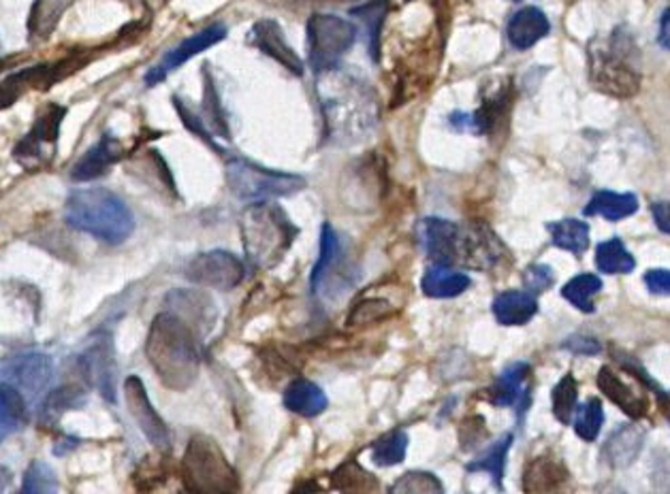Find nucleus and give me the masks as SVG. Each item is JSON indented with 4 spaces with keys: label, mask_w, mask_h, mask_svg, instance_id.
Instances as JSON below:
<instances>
[{
    "label": "nucleus",
    "mask_w": 670,
    "mask_h": 494,
    "mask_svg": "<svg viewBox=\"0 0 670 494\" xmlns=\"http://www.w3.org/2000/svg\"><path fill=\"white\" fill-rule=\"evenodd\" d=\"M318 101L325 122V139L336 146L363 141L378 124V99L374 90L340 67L320 73Z\"/></svg>",
    "instance_id": "obj_1"
},
{
    "label": "nucleus",
    "mask_w": 670,
    "mask_h": 494,
    "mask_svg": "<svg viewBox=\"0 0 670 494\" xmlns=\"http://www.w3.org/2000/svg\"><path fill=\"white\" fill-rule=\"evenodd\" d=\"M146 356L167 388L186 390L201 371V340L175 313H158L146 340Z\"/></svg>",
    "instance_id": "obj_2"
},
{
    "label": "nucleus",
    "mask_w": 670,
    "mask_h": 494,
    "mask_svg": "<svg viewBox=\"0 0 670 494\" xmlns=\"http://www.w3.org/2000/svg\"><path fill=\"white\" fill-rule=\"evenodd\" d=\"M590 83L593 90L613 96L632 99L643 83V54L628 26H615L604 37H593L588 45Z\"/></svg>",
    "instance_id": "obj_3"
},
{
    "label": "nucleus",
    "mask_w": 670,
    "mask_h": 494,
    "mask_svg": "<svg viewBox=\"0 0 670 494\" xmlns=\"http://www.w3.org/2000/svg\"><path fill=\"white\" fill-rule=\"evenodd\" d=\"M65 222L107 245L124 243L135 230L130 207L107 188L71 192L65 203Z\"/></svg>",
    "instance_id": "obj_4"
},
{
    "label": "nucleus",
    "mask_w": 670,
    "mask_h": 494,
    "mask_svg": "<svg viewBox=\"0 0 670 494\" xmlns=\"http://www.w3.org/2000/svg\"><path fill=\"white\" fill-rule=\"evenodd\" d=\"M239 229L246 259L257 268L280 265L299 234V229L291 222L286 211L272 200L252 203L241 214Z\"/></svg>",
    "instance_id": "obj_5"
},
{
    "label": "nucleus",
    "mask_w": 670,
    "mask_h": 494,
    "mask_svg": "<svg viewBox=\"0 0 670 494\" xmlns=\"http://www.w3.org/2000/svg\"><path fill=\"white\" fill-rule=\"evenodd\" d=\"M182 482L198 494L239 493L241 482L220 446L207 435H193L182 458Z\"/></svg>",
    "instance_id": "obj_6"
},
{
    "label": "nucleus",
    "mask_w": 670,
    "mask_h": 494,
    "mask_svg": "<svg viewBox=\"0 0 670 494\" xmlns=\"http://www.w3.org/2000/svg\"><path fill=\"white\" fill-rule=\"evenodd\" d=\"M359 279V271L351 261L340 234L325 222L320 230V254L310 273V290L322 301H338L342 295L351 292Z\"/></svg>",
    "instance_id": "obj_7"
},
{
    "label": "nucleus",
    "mask_w": 670,
    "mask_h": 494,
    "mask_svg": "<svg viewBox=\"0 0 670 494\" xmlns=\"http://www.w3.org/2000/svg\"><path fill=\"white\" fill-rule=\"evenodd\" d=\"M227 184L239 200L254 203L293 196L306 188L302 175L274 171L246 158H231L227 162Z\"/></svg>",
    "instance_id": "obj_8"
},
{
    "label": "nucleus",
    "mask_w": 670,
    "mask_h": 494,
    "mask_svg": "<svg viewBox=\"0 0 670 494\" xmlns=\"http://www.w3.org/2000/svg\"><path fill=\"white\" fill-rule=\"evenodd\" d=\"M308 62L316 76L340 67L342 56L355 45L356 26L331 13H315L306 26Z\"/></svg>",
    "instance_id": "obj_9"
},
{
    "label": "nucleus",
    "mask_w": 670,
    "mask_h": 494,
    "mask_svg": "<svg viewBox=\"0 0 670 494\" xmlns=\"http://www.w3.org/2000/svg\"><path fill=\"white\" fill-rule=\"evenodd\" d=\"M54 378V363L47 354L24 352L0 360V383L13 388L31 407L43 401Z\"/></svg>",
    "instance_id": "obj_10"
},
{
    "label": "nucleus",
    "mask_w": 670,
    "mask_h": 494,
    "mask_svg": "<svg viewBox=\"0 0 670 494\" xmlns=\"http://www.w3.org/2000/svg\"><path fill=\"white\" fill-rule=\"evenodd\" d=\"M513 107V83H496L489 92L482 94V103L474 114L453 112L448 124L457 133H473L480 137L493 135L511 114Z\"/></svg>",
    "instance_id": "obj_11"
},
{
    "label": "nucleus",
    "mask_w": 670,
    "mask_h": 494,
    "mask_svg": "<svg viewBox=\"0 0 670 494\" xmlns=\"http://www.w3.org/2000/svg\"><path fill=\"white\" fill-rule=\"evenodd\" d=\"M509 250L500 237L485 222H468L459 229L457 265L474 271H493L496 266L509 261Z\"/></svg>",
    "instance_id": "obj_12"
},
{
    "label": "nucleus",
    "mask_w": 670,
    "mask_h": 494,
    "mask_svg": "<svg viewBox=\"0 0 670 494\" xmlns=\"http://www.w3.org/2000/svg\"><path fill=\"white\" fill-rule=\"evenodd\" d=\"M186 277L198 286L218 292H229L243 282L246 266L236 254L227 250H209V252H201L189 263Z\"/></svg>",
    "instance_id": "obj_13"
},
{
    "label": "nucleus",
    "mask_w": 670,
    "mask_h": 494,
    "mask_svg": "<svg viewBox=\"0 0 670 494\" xmlns=\"http://www.w3.org/2000/svg\"><path fill=\"white\" fill-rule=\"evenodd\" d=\"M124 399H126V407H128L130 416L135 420V424L139 426V430L144 433V437L150 441V446L160 455H169L171 448H173L169 426L164 424V420L160 418V414L155 410L144 381L135 378V376L126 378V381H124Z\"/></svg>",
    "instance_id": "obj_14"
},
{
    "label": "nucleus",
    "mask_w": 670,
    "mask_h": 494,
    "mask_svg": "<svg viewBox=\"0 0 670 494\" xmlns=\"http://www.w3.org/2000/svg\"><path fill=\"white\" fill-rule=\"evenodd\" d=\"M65 115L67 110L60 105H49L47 110H43L31 133L18 143L13 152L15 160L24 166H39L43 162H49L58 146Z\"/></svg>",
    "instance_id": "obj_15"
},
{
    "label": "nucleus",
    "mask_w": 670,
    "mask_h": 494,
    "mask_svg": "<svg viewBox=\"0 0 670 494\" xmlns=\"http://www.w3.org/2000/svg\"><path fill=\"white\" fill-rule=\"evenodd\" d=\"M532 365L513 363L485 390V399L493 407H513L519 420L532 405Z\"/></svg>",
    "instance_id": "obj_16"
},
{
    "label": "nucleus",
    "mask_w": 670,
    "mask_h": 494,
    "mask_svg": "<svg viewBox=\"0 0 670 494\" xmlns=\"http://www.w3.org/2000/svg\"><path fill=\"white\" fill-rule=\"evenodd\" d=\"M79 371L88 386H94L110 403H116V356L110 337H96L79 356Z\"/></svg>",
    "instance_id": "obj_17"
},
{
    "label": "nucleus",
    "mask_w": 670,
    "mask_h": 494,
    "mask_svg": "<svg viewBox=\"0 0 670 494\" xmlns=\"http://www.w3.org/2000/svg\"><path fill=\"white\" fill-rule=\"evenodd\" d=\"M459 229L462 225L444 218H423L417 225L419 248L434 265L457 266Z\"/></svg>",
    "instance_id": "obj_18"
},
{
    "label": "nucleus",
    "mask_w": 670,
    "mask_h": 494,
    "mask_svg": "<svg viewBox=\"0 0 670 494\" xmlns=\"http://www.w3.org/2000/svg\"><path fill=\"white\" fill-rule=\"evenodd\" d=\"M225 37H227V26H223V24H212V26L203 28L197 35L184 38L178 47H173L171 51H167V54L162 56V60L158 62L157 67H152V69L146 73V77H144L146 85H150V88H152V85H158L160 81L167 79V76H169L171 71L180 69V67L186 65L191 58H195L201 51L214 47L216 43H220Z\"/></svg>",
    "instance_id": "obj_19"
},
{
    "label": "nucleus",
    "mask_w": 670,
    "mask_h": 494,
    "mask_svg": "<svg viewBox=\"0 0 670 494\" xmlns=\"http://www.w3.org/2000/svg\"><path fill=\"white\" fill-rule=\"evenodd\" d=\"M167 311L182 318L195 333L198 340L209 335L218 320V309L209 301L207 295L197 290H173L167 295Z\"/></svg>",
    "instance_id": "obj_20"
},
{
    "label": "nucleus",
    "mask_w": 670,
    "mask_h": 494,
    "mask_svg": "<svg viewBox=\"0 0 670 494\" xmlns=\"http://www.w3.org/2000/svg\"><path fill=\"white\" fill-rule=\"evenodd\" d=\"M250 43L261 49L265 56H270L272 60H276L277 65H282L288 73L302 77L306 67L302 62V58L297 56V51L288 45V41L284 37L282 26L274 20H259L252 31H250Z\"/></svg>",
    "instance_id": "obj_21"
},
{
    "label": "nucleus",
    "mask_w": 670,
    "mask_h": 494,
    "mask_svg": "<svg viewBox=\"0 0 670 494\" xmlns=\"http://www.w3.org/2000/svg\"><path fill=\"white\" fill-rule=\"evenodd\" d=\"M598 390L613 401L628 418L643 420L649 414V399L645 394H638L626 381L622 380L609 365H604L595 376Z\"/></svg>",
    "instance_id": "obj_22"
},
{
    "label": "nucleus",
    "mask_w": 670,
    "mask_h": 494,
    "mask_svg": "<svg viewBox=\"0 0 670 494\" xmlns=\"http://www.w3.org/2000/svg\"><path fill=\"white\" fill-rule=\"evenodd\" d=\"M122 158H124V148L118 139L112 135H103L94 148H90L79 158L78 164L71 171V177L76 182L99 180L107 175Z\"/></svg>",
    "instance_id": "obj_23"
},
{
    "label": "nucleus",
    "mask_w": 670,
    "mask_h": 494,
    "mask_svg": "<svg viewBox=\"0 0 670 494\" xmlns=\"http://www.w3.org/2000/svg\"><path fill=\"white\" fill-rule=\"evenodd\" d=\"M552 33V22L547 18V13L538 7H523L513 18L509 20L507 26V37L514 49L525 51L530 47H534L538 41L547 37Z\"/></svg>",
    "instance_id": "obj_24"
},
{
    "label": "nucleus",
    "mask_w": 670,
    "mask_h": 494,
    "mask_svg": "<svg viewBox=\"0 0 670 494\" xmlns=\"http://www.w3.org/2000/svg\"><path fill=\"white\" fill-rule=\"evenodd\" d=\"M645 444V435L640 428H636L634 424H624L617 430H613L609 435V439L602 446V460L611 467V469H628L632 462H636V458L643 450Z\"/></svg>",
    "instance_id": "obj_25"
},
{
    "label": "nucleus",
    "mask_w": 670,
    "mask_h": 494,
    "mask_svg": "<svg viewBox=\"0 0 670 494\" xmlns=\"http://www.w3.org/2000/svg\"><path fill=\"white\" fill-rule=\"evenodd\" d=\"M570 480V473L564 462L553 457L534 458L523 471V491L525 493H557Z\"/></svg>",
    "instance_id": "obj_26"
},
{
    "label": "nucleus",
    "mask_w": 670,
    "mask_h": 494,
    "mask_svg": "<svg viewBox=\"0 0 670 494\" xmlns=\"http://www.w3.org/2000/svg\"><path fill=\"white\" fill-rule=\"evenodd\" d=\"M282 403L291 414L302 418H316L329 407L325 390L310 380L291 381L282 394Z\"/></svg>",
    "instance_id": "obj_27"
},
{
    "label": "nucleus",
    "mask_w": 670,
    "mask_h": 494,
    "mask_svg": "<svg viewBox=\"0 0 670 494\" xmlns=\"http://www.w3.org/2000/svg\"><path fill=\"white\" fill-rule=\"evenodd\" d=\"M473 286V279L453 266L430 265L421 277V290L428 299H455Z\"/></svg>",
    "instance_id": "obj_28"
},
{
    "label": "nucleus",
    "mask_w": 670,
    "mask_h": 494,
    "mask_svg": "<svg viewBox=\"0 0 670 494\" xmlns=\"http://www.w3.org/2000/svg\"><path fill=\"white\" fill-rule=\"evenodd\" d=\"M491 311L502 326H523L538 313V299L527 290H504L493 299Z\"/></svg>",
    "instance_id": "obj_29"
},
{
    "label": "nucleus",
    "mask_w": 670,
    "mask_h": 494,
    "mask_svg": "<svg viewBox=\"0 0 670 494\" xmlns=\"http://www.w3.org/2000/svg\"><path fill=\"white\" fill-rule=\"evenodd\" d=\"M638 211V196L632 192L600 191L593 194L590 203L586 205V216H600L609 222L626 220Z\"/></svg>",
    "instance_id": "obj_30"
},
{
    "label": "nucleus",
    "mask_w": 670,
    "mask_h": 494,
    "mask_svg": "<svg viewBox=\"0 0 670 494\" xmlns=\"http://www.w3.org/2000/svg\"><path fill=\"white\" fill-rule=\"evenodd\" d=\"M513 433H504L500 439H496L487 450H482L478 457L474 458L473 462H468V473H489L496 489L502 491L504 489V469H507V458L513 448Z\"/></svg>",
    "instance_id": "obj_31"
},
{
    "label": "nucleus",
    "mask_w": 670,
    "mask_h": 494,
    "mask_svg": "<svg viewBox=\"0 0 670 494\" xmlns=\"http://www.w3.org/2000/svg\"><path fill=\"white\" fill-rule=\"evenodd\" d=\"M547 230L552 234V243L557 250L570 252L572 256H583L590 248V225L579 218H564L557 222H549Z\"/></svg>",
    "instance_id": "obj_32"
},
{
    "label": "nucleus",
    "mask_w": 670,
    "mask_h": 494,
    "mask_svg": "<svg viewBox=\"0 0 670 494\" xmlns=\"http://www.w3.org/2000/svg\"><path fill=\"white\" fill-rule=\"evenodd\" d=\"M595 266L604 275H628L636 268V259L626 250L620 237L598 243L595 248Z\"/></svg>",
    "instance_id": "obj_33"
},
{
    "label": "nucleus",
    "mask_w": 670,
    "mask_h": 494,
    "mask_svg": "<svg viewBox=\"0 0 670 494\" xmlns=\"http://www.w3.org/2000/svg\"><path fill=\"white\" fill-rule=\"evenodd\" d=\"M387 13H389V0H370L361 7L351 9V15L359 18L363 22V26L367 28L370 56H372L374 62L381 60V33H383V24H385Z\"/></svg>",
    "instance_id": "obj_34"
},
{
    "label": "nucleus",
    "mask_w": 670,
    "mask_h": 494,
    "mask_svg": "<svg viewBox=\"0 0 670 494\" xmlns=\"http://www.w3.org/2000/svg\"><path fill=\"white\" fill-rule=\"evenodd\" d=\"M331 486L340 493H376L381 482L359 462L351 460L331 473Z\"/></svg>",
    "instance_id": "obj_35"
},
{
    "label": "nucleus",
    "mask_w": 670,
    "mask_h": 494,
    "mask_svg": "<svg viewBox=\"0 0 670 494\" xmlns=\"http://www.w3.org/2000/svg\"><path fill=\"white\" fill-rule=\"evenodd\" d=\"M203 122L207 126V130L212 135H218L223 139H231V133H229V124H227V117L223 112V103H220V96H218V90L214 85V79L207 73V67L203 69Z\"/></svg>",
    "instance_id": "obj_36"
},
{
    "label": "nucleus",
    "mask_w": 670,
    "mask_h": 494,
    "mask_svg": "<svg viewBox=\"0 0 670 494\" xmlns=\"http://www.w3.org/2000/svg\"><path fill=\"white\" fill-rule=\"evenodd\" d=\"M29 416V405L9 386L0 383V441L18 433Z\"/></svg>",
    "instance_id": "obj_37"
},
{
    "label": "nucleus",
    "mask_w": 670,
    "mask_h": 494,
    "mask_svg": "<svg viewBox=\"0 0 670 494\" xmlns=\"http://www.w3.org/2000/svg\"><path fill=\"white\" fill-rule=\"evenodd\" d=\"M602 290V279L598 275L592 273H581V275H575L564 288H561V297L577 307L579 311L583 313H593L595 311V305H593V297Z\"/></svg>",
    "instance_id": "obj_38"
},
{
    "label": "nucleus",
    "mask_w": 670,
    "mask_h": 494,
    "mask_svg": "<svg viewBox=\"0 0 670 494\" xmlns=\"http://www.w3.org/2000/svg\"><path fill=\"white\" fill-rule=\"evenodd\" d=\"M395 311H397V307L387 297H363L353 305V309L349 313V320H347V326L349 329H363V326H370V324H376L381 320L391 318Z\"/></svg>",
    "instance_id": "obj_39"
},
{
    "label": "nucleus",
    "mask_w": 670,
    "mask_h": 494,
    "mask_svg": "<svg viewBox=\"0 0 670 494\" xmlns=\"http://www.w3.org/2000/svg\"><path fill=\"white\" fill-rule=\"evenodd\" d=\"M408 450V435L404 430H391L378 437L372 446V460L376 467H394L404 462Z\"/></svg>",
    "instance_id": "obj_40"
},
{
    "label": "nucleus",
    "mask_w": 670,
    "mask_h": 494,
    "mask_svg": "<svg viewBox=\"0 0 670 494\" xmlns=\"http://www.w3.org/2000/svg\"><path fill=\"white\" fill-rule=\"evenodd\" d=\"M552 401L555 420L561 424H570L579 401V381L572 374H566L557 381V386L553 388Z\"/></svg>",
    "instance_id": "obj_41"
},
{
    "label": "nucleus",
    "mask_w": 670,
    "mask_h": 494,
    "mask_svg": "<svg viewBox=\"0 0 670 494\" xmlns=\"http://www.w3.org/2000/svg\"><path fill=\"white\" fill-rule=\"evenodd\" d=\"M63 15V0H35L29 18V33L33 38H47Z\"/></svg>",
    "instance_id": "obj_42"
},
{
    "label": "nucleus",
    "mask_w": 670,
    "mask_h": 494,
    "mask_svg": "<svg viewBox=\"0 0 670 494\" xmlns=\"http://www.w3.org/2000/svg\"><path fill=\"white\" fill-rule=\"evenodd\" d=\"M575 430L577 437L583 441H595L602 426H604V407L600 399H588L581 407L577 405L575 410Z\"/></svg>",
    "instance_id": "obj_43"
},
{
    "label": "nucleus",
    "mask_w": 670,
    "mask_h": 494,
    "mask_svg": "<svg viewBox=\"0 0 670 494\" xmlns=\"http://www.w3.org/2000/svg\"><path fill=\"white\" fill-rule=\"evenodd\" d=\"M613 358L617 360V365L622 367V371H626V374H631L634 380L640 381L645 388H649L656 397H658V401H660V405H662V412L669 416V392L658 383V381L654 380L649 374H647V369L631 356V354H626V352H622V349H615L613 347Z\"/></svg>",
    "instance_id": "obj_44"
},
{
    "label": "nucleus",
    "mask_w": 670,
    "mask_h": 494,
    "mask_svg": "<svg viewBox=\"0 0 670 494\" xmlns=\"http://www.w3.org/2000/svg\"><path fill=\"white\" fill-rule=\"evenodd\" d=\"M389 493L395 494H442L444 486L442 482L435 478L434 473L428 471H408L404 473Z\"/></svg>",
    "instance_id": "obj_45"
},
{
    "label": "nucleus",
    "mask_w": 670,
    "mask_h": 494,
    "mask_svg": "<svg viewBox=\"0 0 670 494\" xmlns=\"http://www.w3.org/2000/svg\"><path fill=\"white\" fill-rule=\"evenodd\" d=\"M22 493L24 494H45L58 493V478L54 469L47 462L35 460L22 482Z\"/></svg>",
    "instance_id": "obj_46"
},
{
    "label": "nucleus",
    "mask_w": 670,
    "mask_h": 494,
    "mask_svg": "<svg viewBox=\"0 0 670 494\" xmlns=\"http://www.w3.org/2000/svg\"><path fill=\"white\" fill-rule=\"evenodd\" d=\"M173 107H175V112L180 115V119H182V124L186 126V130H191L195 137H198L203 143H207L212 150L216 153H225V150L216 143V139H214V135L207 130V126H205V122H203V117L201 115L195 114L180 96H173Z\"/></svg>",
    "instance_id": "obj_47"
},
{
    "label": "nucleus",
    "mask_w": 670,
    "mask_h": 494,
    "mask_svg": "<svg viewBox=\"0 0 670 494\" xmlns=\"http://www.w3.org/2000/svg\"><path fill=\"white\" fill-rule=\"evenodd\" d=\"M525 290L532 295H543L555 284V271L549 265H530L523 271Z\"/></svg>",
    "instance_id": "obj_48"
},
{
    "label": "nucleus",
    "mask_w": 670,
    "mask_h": 494,
    "mask_svg": "<svg viewBox=\"0 0 670 494\" xmlns=\"http://www.w3.org/2000/svg\"><path fill=\"white\" fill-rule=\"evenodd\" d=\"M487 435V426L482 416H470L459 426V444L464 450H474Z\"/></svg>",
    "instance_id": "obj_49"
},
{
    "label": "nucleus",
    "mask_w": 670,
    "mask_h": 494,
    "mask_svg": "<svg viewBox=\"0 0 670 494\" xmlns=\"http://www.w3.org/2000/svg\"><path fill=\"white\" fill-rule=\"evenodd\" d=\"M561 347L566 352H572V354H583V356H595L602 352V345L598 340H593L590 335H581V333H575L570 335L566 342L561 343Z\"/></svg>",
    "instance_id": "obj_50"
},
{
    "label": "nucleus",
    "mask_w": 670,
    "mask_h": 494,
    "mask_svg": "<svg viewBox=\"0 0 670 494\" xmlns=\"http://www.w3.org/2000/svg\"><path fill=\"white\" fill-rule=\"evenodd\" d=\"M645 286L656 297H669L670 273L669 268H651L645 273Z\"/></svg>",
    "instance_id": "obj_51"
},
{
    "label": "nucleus",
    "mask_w": 670,
    "mask_h": 494,
    "mask_svg": "<svg viewBox=\"0 0 670 494\" xmlns=\"http://www.w3.org/2000/svg\"><path fill=\"white\" fill-rule=\"evenodd\" d=\"M669 211V200H658V203H654V205H651L654 220H656V225H658L660 232H665V234H669L670 232Z\"/></svg>",
    "instance_id": "obj_52"
},
{
    "label": "nucleus",
    "mask_w": 670,
    "mask_h": 494,
    "mask_svg": "<svg viewBox=\"0 0 670 494\" xmlns=\"http://www.w3.org/2000/svg\"><path fill=\"white\" fill-rule=\"evenodd\" d=\"M669 18L670 9L667 7V9H665V13H662V18H660V35H658V43H660V47H662V49H667V51H669Z\"/></svg>",
    "instance_id": "obj_53"
},
{
    "label": "nucleus",
    "mask_w": 670,
    "mask_h": 494,
    "mask_svg": "<svg viewBox=\"0 0 670 494\" xmlns=\"http://www.w3.org/2000/svg\"><path fill=\"white\" fill-rule=\"evenodd\" d=\"M13 484V473L7 467H0V493H7Z\"/></svg>",
    "instance_id": "obj_54"
},
{
    "label": "nucleus",
    "mask_w": 670,
    "mask_h": 494,
    "mask_svg": "<svg viewBox=\"0 0 670 494\" xmlns=\"http://www.w3.org/2000/svg\"><path fill=\"white\" fill-rule=\"evenodd\" d=\"M0 65H2V60H0Z\"/></svg>",
    "instance_id": "obj_55"
}]
</instances>
